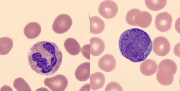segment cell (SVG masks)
<instances>
[{
    "label": "cell",
    "mask_w": 180,
    "mask_h": 91,
    "mask_svg": "<svg viewBox=\"0 0 180 91\" xmlns=\"http://www.w3.org/2000/svg\"><path fill=\"white\" fill-rule=\"evenodd\" d=\"M28 62L31 69L37 73L51 75L59 69L62 60L61 51L54 43L39 42L30 49Z\"/></svg>",
    "instance_id": "obj_1"
},
{
    "label": "cell",
    "mask_w": 180,
    "mask_h": 91,
    "mask_svg": "<svg viewBox=\"0 0 180 91\" xmlns=\"http://www.w3.org/2000/svg\"><path fill=\"white\" fill-rule=\"evenodd\" d=\"M149 35L138 28L128 29L121 35L119 41L120 52L126 58L135 63L144 60L152 49Z\"/></svg>",
    "instance_id": "obj_2"
},
{
    "label": "cell",
    "mask_w": 180,
    "mask_h": 91,
    "mask_svg": "<svg viewBox=\"0 0 180 91\" xmlns=\"http://www.w3.org/2000/svg\"><path fill=\"white\" fill-rule=\"evenodd\" d=\"M156 73L158 82L164 86L171 84L174 80V75L177 69L176 63L169 59H165L161 61L158 65Z\"/></svg>",
    "instance_id": "obj_3"
},
{
    "label": "cell",
    "mask_w": 180,
    "mask_h": 91,
    "mask_svg": "<svg viewBox=\"0 0 180 91\" xmlns=\"http://www.w3.org/2000/svg\"><path fill=\"white\" fill-rule=\"evenodd\" d=\"M126 21L128 24L146 28L151 24L152 17L151 14L146 11H141L136 8L130 10L127 13Z\"/></svg>",
    "instance_id": "obj_4"
},
{
    "label": "cell",
    "mask_w": 180,
    "mask_h": 91,
    "mask_svg": "<svg viewBox=\"0 0 180 91\" xmlns=\"http://www.w3.org/2000/svg\"><path fill=\"white\" fill-rule=\"evenodd\" d=\"M72 24V19L69 15L61 14L55 19L52 25V29L57 33H63L69 29Z\"/></svg>",
    "instance_id": "obj_5"
},
{
    "label": "cell",
    "mask_w": 180,
    "mask_h": 91,
    "mask_svg": "<svg viewBox=\"0 0 180 91\" xmlns=\"http://www.w3.org/2000/svg\"><path fill=\"white\" fill-rule=\"evenodd\" d=\"M44 83L52 91H64L68 86V80L64 75L58 74L45 79Z\"/></svg>",
    "instance_id": "obj_6"
},
{
    "label": "cell",
    "mask_w": 180,
    "mask_h": 91,
    "mask_svg": "<svg viewBox=\"0 0 180 91\" xmlns=\"http://www.w3.org/2000/svg\"><path fill=\"white\" fill-rule=\"evenodd\" d=\"M171 47L168 40L164 37L159 36L156 37L153 41V50L157 55L163 56L169 53Z\"/></svg>",
    "instance_id": "obj_7"
},
{
    "label": "cell",
    "mask_w": 180,
    "mask_h": 91,
    "mask_svg": "<svg viewBox=\"0 0 180 91\" xmlns=\"http://www.w3.org/2000/svg\"><path fill=\"white\" fill-rule=\"evenodd\" d=\"M100 14L104 18L111 19L116 15L118 7L116 3L111 0H105L101 2L98 7Z\"/></svg>",
    "instance_id": "obj_8"
},
{
    "label": "cell",
    "mask_w": 180,
    "mask_h": 91,
    "mask_svg": "<svg viewBox=\"0 0 180 91\" xmlns=\"http://www.w3.org/2000/svg\"><path fill=\"white\" fill-rule=\"evenodd\" d=\"M172 22L171 15L167 12H163L158 14L156 16L155 21V27L159 31L165 32L170 29Z\"/></svg>",
    "instance_id": "obj_9"
},
{
    "label": "cell",
    "mask_w": 180,
    "mask_h": 91,
    "mask_svg": "<svg viewBox=\"0 0 180 91\" xmlns=\"http://www.w3.org/2000/svg\"><path fill=\"white\" fill-rule=\"evenodd\" d=\"M98 65L99 67L104 71L110 72L115 68L116 61L113 56L110 54H106L99 59Z\"/></svg>",
    "instance_id": "obj_10"
},
{
    "label": "cell",
    "mask_w": 180,
    "mask_h": 91,
    "mask_svg": "<svg viewBox=\"0 0 180 91\" xmlns=\"http://www.w3.org/2000/svg\"><path fill=\"white\" fill-rule=\"evenodd\" d=\"M75 75L77 79L80 81L88 79L90 76V63H84L79 65L75 70Z\"/></svg>",
    "instance_id": "obj_11"
},
{
    "label": "cell",
    "mask_w": 180,
    "mask_h": 91,
    "mask_svg": "<svg viewBox=\"0 0 180 91\" xmlns=\"http://www.w3.org/2000/svg\"><path fill=\"white\" fill-rule=\"evenodd\" d=\"M41 31V27L39 23L35 22H32L28 23L25 26L23 32L27 38L32 39L38 36Z\"/></svg>",
    "instance_id": "obj_12"
},
{
    "label": "cell",
    "mask_w": 180,
    "mask_h": 91,
    "mask_svg": "<svg viewBox=\"0 0 180 91\" xmlns=\"http://www.w3.org/2000/svg\"><path fill=\"white\" fill-rule=\"evenodd\" d=\"M90 53L92 56H97L100 55L104 51L105 44L101 39L93 37L90 39Z\"/></svg>",
    "instance_id": "obj_13"
},
{
    "label": "cell",
    "mask_w": 180,
    "mask_h": 91,
    "mask_svg": "<svg viewBox=\"0 0 180 91\" xmlns=\"http://www.w3.org/2000/svg\"><path fill=\"white\" fill-rule=\"evenodd\" d=\"M157 65L154 60L148 59L141 64L140 69L142 74L146 76H150L154 74L157 71Z\"/></svg>",
    "instance_id": "obj_14"
},
{
    "label": "cell",
    "mask_w": 180,
    "mask_h": 91,
    "mask_svg": "<svg viewBox=\"0 0 180 91\" xmlns=\"http://www.w3.org/2000/svg\"><path fill=\"white\" fill-rule=\"evenodd\" d=\"M105 82V78L101 73L97 72L92 73L90 77V88L93 90L102 88Z\"/></svg>",
    "instance_id": "obj_15"
},
{
    "label": "cell",
    "mask_w": 180,
    "mask_h": 91,
    "mask_svg": "<svg viewBox=\"0 0 180 91\" xmlns=\"http://www.w3.org/2000/svg\"><path fill=\"white\" fill-rule=\"evenodd\" d=\"M90 32L93 34L101 33L105 27L104 21L97 16H93L90 18Z\"/></svg>",
    "instance_id": "obj_16"
},
{
    "label": "cell",
    "mask_w": 180,
    "mask_h": 91,
    "mask_svg": "<svg viewBox=\"0 0 180 91\" xmlns=\"http://www.w3.org/2000/svg\"><path fill=\"white\" fill-rule=\"evenodd\" d=\"M64 47L67 51L72 55L79 54L81 50V47L78 42L73 38L66 39L64 43Z\"/></svg>",
    "instance_id": "obj_17"
},
{
    "label": "cell",
    "mask_w": 180,
    "mask_h": 91,
    "mask_svg": "<svg viewBox=\"0 0 180 91\" xmlns=\"http://www.w3.org/2000/svg\"><path fill=\"white\" fill-rule=\"evenodd\" d=\"M13 42L12 40L8 37H1L0 39V53L1 55L7 54L12 48Z\"/></svg>",
    "instance_id": "obj_18"
},
{
    "label": "cell",
    "mask_w": 180,
    "mask_h": 91,
    "mask_svg": "<svg viewBox=\"0 0 180 91\" xmlns=\"http://www.w3.org/2000/svg\"><path fill=\"white\" fill-rule=\"evenodd\" d=\"M145 5L150 9L154 11L163 8L166 5L167 0H145Z\"/></svg>",
    "instance_id": "obj_19"
},
{
    "label": "cell",
    "mask_w": 180,
    "mask_h": 91,
    "mask_svg": "<svg viewBox=\"0 0 180 91\" xmlns=\"http://www.w3.org/2000/svg\"><path fill=\"white\" fill-rule=\"evenodd\" d=\"M14 87L17 91H31L29 84L23 78H18L14 81Z\"/></svg>",
    "instance_id": "obj_20"
},
{
    "label": "cell",
    "mask_w": 180,
    "mask_h": 91,
    "mask_svg": "<svg viewBox=\"0 0 180 91\" xmlns=\"http://www.w3.org/2000/svg\"><path fill=\"white\" fill-rule=\"evenodd\" d=\"M105 91H122L123 89L121 85L117 83L113 82L108 84L106 86Z\"/></svg>",
    "instance_id": "obj_21"
},
{
    "label": "cell",
    "mask_w": 180,
    "mask_h": 91,
    "mask_svg": "<svg viewBox=\"0 0 180 91\" xmlns=\"http://www.w3.org/2000/svg\"><path fill=\"white\" fill-rule=\"evenodd\" d=\"M81 52L83 55L88 60H90V45L86 44L81 48Z\"/></svg>",
    "instance_id": "obj_22"
}]
</instances>
